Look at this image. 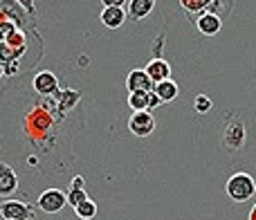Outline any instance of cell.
I'll list each match as a JSON object with an SVG mask.
<instances>
[{
    "mask_svg": "<svg viewBox=\"0 0 256 220\" xmlns=\"http://www.w3.org/2000/svg\"><path fill=\"white\" fill-rule=\"evenodd\" d=\"M68 112L61 108L58 97H38L30 106L22 117V130L34 148L43 150L45 155L56 153V146L61 142V122H66Z\"/></svg>",
    "mask_w": 256,
    "mask_h": 220,
    "instance_id": "cell-1",
    "label": "cell"
},
{
    "mask_svg": "<svg viewBox=\"0 0 256 220\" xmlns=\"http://www.w3.org/2000/svg\"><path fill=\"white\" fill-rule=\"evenodd\" d=\"M245 122L240 119V112L232 110V112H225L222 117V126H220V144L225 150L230 153H236L245 146Z\"/></svg>",
    "mask_w": 256,
    "mask_h": 220,
    "instance_id": "cell-2",
    "label": "cell"
},
{
    "mask_svg": "<svg viewBox=\"0 0 256 220\" xmlns=\"http://www.w3.org/2000/svg\"><path fill=\"white\" fill-rule=\"evenodd\" d=\"M34 2L25 0H0V22H16L20 30L30 32V25L34 27Z\"/></svg>",
    "mask_w": 256,
    "mask_h": 220,
    "instance_id": "cell-3",
    "label": "cell"
},
{
    "mask_svg": "<svg viewBox=\"0 0 256 220\" xmlns=\"http://www.w3.org/2000/svg\"><path fill=\"white\" fill-rule=\"evenodd\" d=\"M225 194L234 202H245L256 194V182L250 173H234L225 184Z\"/></svg>",
    "mask_w": 256,
    "mask_h": 220,
    "instance_id": "cell-4",
    "label": "cell"
},
{
    "mask_svg": "<svg viewBox=\"0 0 256 220\" xmlns=\"http://www.w3.org/2000/svg\"><path fill=\"white\" fill-rule=\"evenodd\" d=\"M99 18H102L104 27H108V30H120V27L124 25V20L128 18L126 2H122V0H106Z\"/></svg>",
    "mask_w": 256,
    "mask_h": 220,
    "instance_id": "cell-5",
    "label": "cell"
},
{
    "mask_svg": "<svg viewBox=\"0 0 256 220\" xmlns=\"http://www.w3.org/2000/svg\"><path fill=\"white\" fill-rule=\"evenodd\" d=\"M0 214L4 220H32L34 212L32 204L22 202V200H2L0 202Z\"/></svg>",
    "mask_w": 256,
    "mask_h": 220,
    "instance_id": "cell-6",
    "label": "cell"
},
{
    "mask_svg": "<svg viewBox=\"0 0 256 220\" xmlns=\"http://www.w3.org/2000/svg\"><path fill=\"white\" fill-rule=\"evenodd\" d=\"M68 204V194H63L61 189H45L38 196V207L45 214H58Z\"/></svg>",
    "mask_w": 256,
    "mask_h": 220,
    "instance_id": "cell-7",
    "label": "cell"
},
{
    "mask_svg": "<svg viewBox=\"0 0 256 220\" xmlns=\"http://www.w3.org/2000/svg\"><path fill=\"white\" fill-rule=\"evenodd\" d=\"M128 130L135 137H148L150 132L155 130V117L144 110V112H132L130 119H128Z\"/></svg>",
    "mask_w": 256,
    "mask_h": 220,
    "instance_id": "cell-8",
    "label": "cell"
},
{
    "mask_svg": "<svg viewBox=\"0 0 256 220\" xmlns=\"http://www.w3.org/2000/svg\"><path fill=\"white\" fill-rule=\"evenodd\" d=\"M32 86H34L38 97H52V94L58 92V79H56V74L50 70H40L38 74L32 79Z\"/></svg>",
    "mask_w": 256,
    "mask_h": 220,
    "instance_id": "cell-9",
    "label": "cell"
},
{
    "mask_svg": "<svg viewBox=\"0 0 256 220\" xmlns=\"http://www.w3.org/2000/svg\"><path fill=\"white\" fill-rule=\"evenodd\" d=\"M126 86L128 92H153L155 90V84L146 74V70H130L126 76Z\"/></svg>",
    "mask_w": 256,
    "mask_h": 220,
    "instance_id": "cell-10",
    "label": "cell"
},
{
    "mask_svg": "<svg viewBox=\"0 0 256 220\" xmlns=\"http://www.w3.org/2000/svg\"><path fill=\"white\" fill-rule=\"evenodd\" d=\"M18 189V176L9 164L0 162V198H9Z\"/></svg>",
    "mask_w": 256,
    "mask_h": 220,
    "instance_id": "cell-11",
    "label": "cell"
},
{
    "mask_svg": "<svg viewBox=\"0 0 256 220\" xmlns=\"http://www.w3.org/2000/svg\"><path fill=\"white\" fill-rule=\"evenodd\" d=\"M196 27H198L200 34L214 36V34H218V32H220L222 18L216 16V14H212V12H204V14H200V16L196 18Z\"/></svg>",
    "mask_w": 256,
    "mask_h": 220,
    "instance_id": "cell-12",
    "label": "cell"
},
{
    "mask_svg": "<svg viewBox=\"0 0 256 220\" xmlns=\"http://www.w3.org/2000/svg\"><path fill=\"white\" fill-rule=\"evenodd\" d=\"M144 70H146V74L150 76V81H153L155 86L171 79V66H168L164 58H153V61H148V66H146Z\"/></svg>",
    "mask_w": 256,
    "mask_h": 220,
    "instance_id": "cell-13",
    "label": "cell"
},
{
    "mask_svg": "<svg viewBox=\"0 0 256 220\" xmlns=\"http://www.w3.org/2000/svg\"><path fill=\"white\" fill-rule=\"evenodd\" d=\"M126 9L130 20H144L155 9V2L153 0H126Z\"/></svg>",
    "mask_w": 256,
    "mask_h": 220,
    "instance_id": "cell-14",
    "label": "cell"
},
{
    "mask_svg": "<svg viewBox=\"0 0 256 220\" xmlns=\"http://www.w3.org/2000/svg\"><path fill=\"white\" fill-rule=\"evenodd\" d=\"M56 97H58V104H61V108L66 110V112H72V110L79 106V102H81V92L79 90H72V88L58 90Z\"/></svg>",
    "mask_w": 256,
    "mask_h": 220,
    "instance_id": "cell-15",
    "label": "cell"
},
{
    "mask_svg": "<svg viewBox=\"0 0 256 220\" xmlns=\"http://www.w3.org/2000/svg\"><path fill=\"white\" fill-rule=\"evenodd\" d=\"M178 84L173 79H168V81H162V84H158L155 86V94H158L160 99H162V104H166V102H173V99L178 97Z\"/></svg>",
    "mask_w": 256,
    "mask_h": 220,
    "instance_id": "cell-16",
    "label": "cell"
},
{
    "mask_svg": "<svg viewBox=\"0 0 256 220\" xmlns=\"http://www.w3.org/2000/svg\"><path fill=\"white\" fill-rule=\"evenodd\" d=\"M128 106L132 108V112L148 110V92H130L128 94Z\"/></svg>",
    "mask_w": 256,
    "mask_h": 220,
    "instance_id": "cell-17",
    "label": "cell"
},
{
    "mask_svg": "<svg viewBox=\"0 0 256 220\" xmlns=\"http://www.w3.org/2000/svg\"><path fill=\"white\" fill-rule=\"evenodd\" d=\"M74 214H76V218H81V220H92L97 216V202L88 198L84 204H79V207L74 209Z\"/></svg>",
    "mask_w": 256,
    "mask_h": 220,
    "instance_id": "cell-18",
    "label": "cell"
},
{
    "mask_svg": "<svg viewBox=\"0 0 256 220\" xmlns=\"http://www.w3.org/2000/svg\"><path fill=\"white\" fill-rule=\"evenodd\" d=\"M180 7L189 14H204L209 9V0H180Z\"/></svg>",
    "mask_w": 256,
    "mask_h": 220,
    "instance_id": "cell-19",
    "label": "cell"
},
{
    "mask_svg": "<svg viewBox=\"0 0 256 220\" xmlns=\"http://www.w3.org/2000/svg\"><path fill=\"white\" fill-rule=\"evenodd\" d=\"M4 45H9L12 50H27V32L25 30H18L4 40Z\"/></svg>",
    "mask_w": 256,
    "mask_h": 220,
    "instance_id": "cell-20",
    "label": "cell"
},
{
    "mask_svg": "<svg viewBox=\"0 0 256 220\" xmlns=\"http://www.w3.org/2000/svg\"><path fill=\"white\" fill-rule=\"evenodd\" d=\"M86 200H88V194H86V189H70L68 191V204L70 207H79V204H84Z\"/></svg>",
    "mask_w": 256,
    "mask_h": 220,
    "instance_id": "cell-21",
    "label": "cell"
},
{
    "mask_svg": "<svg viewBox=\"0 0 256 220\" xmlns=\"http://www.w3.org/2000/svg\"><path fill=\"white\" fill-rule=\"evenodd\" d=\"M234 7V2H227V0H209V9L207 12L216 14V16H220V14H227L230 9Z\"/></svg>",
    "mask_w": 256,
    "mask_h": 220,
    "instance_id": "cell-22",
    "label": "cell"
},
{
    "mask_svg": "<svg viewBox=\"0 0 256 220\" xmlns=\"http://www.w3.org/2000/svg\"><path fill=\"white\" fill-rule=\"evenodd\" d=\"M194 108H196V112H209V110L214 108V102L207 97V94H198V97L194 99Z\"/></svg>",
    "mask_w": 256,
    "mask_h": 220,
    "instance_id": "cell-23",
    "label": "cell"
},
{
    "mask_svg": "<svg viewBox=\"0 0 256 220\" xmlns=\"http://www.w3.org/2000/svg\"><path fill=\"white\" fill-rule=\"evenodd\" d=\"M20 27L16 25V22H9V20H4V22H0V43H4V40L9 38V36L14 34V32H18Z\"/></svg>",
    "mask_w": 256,
    "mask_h": 220,
    "instance_id": "cell-24",
    "label": "cell"
},
{
    "mask_svg": "<svg viewBox=\"0 0 256 220\" xmlns=\"http://www.w3.org/2000/svg\"><path fill=\"white\" fill-rule=\"evenodd\" d=\"M158 106H162V99H160L158 94H155V90H153V92H148V110H153Z\"/></svg>",
    "mask_w": 256,
    "mask_h": 220,
    "instance_id": "cell-25",
    "label": "cell"
},
{
    "mask_svg": "<svg viewBox=\"0 0 256 220\" xmlns=\"http://www.w3.org/2000/svg\"><path fill=\"white\" fill-rule=\"evenodd\" d=\"M70 189H86V178L84 176H74L72 178Z\"/></svg>",
    "mask_w": 256,
    "mask_h": 220,
    "instance_id": "cell-26",
    "label": "cell"
},
{
    "mask_svg": "<svg viewBox=\"0 0 256 220\" xmlns=\"http://www.w3.org/2000/svg\"><path fill=\"white\" fill-rule=\"evenodd\" d=\"M248 220H256V202H254V207H252V212H250V218Z\"/></svg>",
    "mask_w": 256,
    "mask_h": 220,
    "instance_id": "cell-27",
    "label": "cell"
},
{
    "mask_svg": "<svg viewBox=\"0 0 256 220\" xmlns=\"http://www.w3.org/2000/svg\"><path fill=\"white\" fill-rule=\"evenodd\" d=\"M2 76H4V70H2V66H0V79H2Z\"/></svg>",
    "mask_w": 256,
    "mask_h": 220,
    "instance_id": "cell-28",
    "label": "cell"
}]
</instances>
